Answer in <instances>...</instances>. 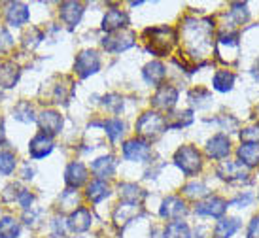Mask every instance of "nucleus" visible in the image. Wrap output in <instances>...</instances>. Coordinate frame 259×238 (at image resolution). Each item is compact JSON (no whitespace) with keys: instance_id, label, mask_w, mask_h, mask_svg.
<instances>
[{"instance_id":"f8f14e48","label":"nucleus","mask_w":259,"mask_h":238,"mask_svg":"<svg viewBox=\"0 0 259 238\" xmlns=\"http://www.w3.org/2000/svg\"><path fill=\"white\" fill-rule=\"evenodd\" d=\"M65 181L68 189L72 191V189H78L81 187L83 183L87 181V168L83 163H79V161H74L70 165L66 166L65 170Z\"/></svg>"},{"instance_id":"412c9836","label":"nucleus","mask_w":259,"mask_h":238,"mask_svg":"<svg viewBox=\"0 0 259 238\" xmlns=\"http://www.w3.org/2000/svg\"><path fill=\"white\" fill-rule=\"evenodd\" d=\"M218 176L227 181H246V170L242 168L240 163L235 161H223L220 168H218Z\"/></svg>"},{"instance_id":"4c0bfd02","label":"nucleus","mask_w":259,"mask_h":238,"mask_svg":"<svg viewBox=\"0 0 259 238\" xmlns=\"http://www.w3.org/2000/svg\"><path fill=\"white\" fill-rule=\"evenodd\" d=\"M202 101H210V93L202 87H197L193 91H189V102L191 104H197V106H202Z\"/></svg>"},{"instance_id":"4be33fe9","label":"nucleus","mask_w":259,"mask_h":238,"mask_svg":"<svg viewBox=\"0 0 259 238\" xmlns=\"http://www.w3.org/2000/svg\"><path fill=\"white\" fill-rule=\"evenodd\" d=\"M19 76H21V70L14 61H6L0 65V87L2 89L15 87V83L19 81Z\"/></svg>"},{"instance_id":"c9c22d12","label":"nucleus","mask_w":259,"mask_h":238,"mask_svg":"<svg viewBox=\"0 0 259 238\" xmlns=\"http://www.w3.org/2000/svg\"><path fill=\"white\" fill-rule=\"evenodd\" d=\"M102 104H104V108H108L110 112L117 114V112L123 108V99L119 94H106V97L102 99Z\"/></svg>"},{"instance_id":"6e6552de","label":"nucleus","mask_w":259,"mask_h":238,"mask_svg":"<svg viewBox=\"0 0 259 238\" xmlns=\"http://www.w3.org/2000/svg\"><path fill=\"white\" fill-rule=\"evenodd\" d=\"M150 146L144 140L133 138V140H127L123 144V157L127 159V161H133V163H142V161L150 157Z\"/></svg>"},{"instance_id":"ea45409f","label":"nucleus","mask_w":259,"mask_h":238,"mask_svg":"<svg viewBox=\"0 0 259 238\" xmlns=\"http://www.w3.org/2000/svg\"><path fill=\"white\" fill-rule=\"evenodd\" d=\"M231 15L235 17V21L238 25H242V23L248 21V10H246V4H233V12Z\"/></svg>"},{"instance_id":"0eeeda50","label":"nucleus","mask_w":259,"mask_h":238,"mask_svg":"<svg viewBox=\"0 0 259 238\" xmlns=\"http://www.w3.org/2000/svg\"><path fill=\"white\" fill-rule=\"evenodd\" d=\"M135 32L131 30H121V32H115V34H110L102 40V47L110 53H121V51L133 47L137 40H135Z\"/></svg>"},{"instance_id":"dca6fc26","label":"nucleus","mask_w":259,"mask_h":238,"mask_svg":"<svg viewBox=\"0 0 259 238\" xmlns=\"http://www.w3.org/2000/svg\"><path fill=\"white\" fill-rule=\"evenodd\" d=\"M59 15L68 29H74L83 15V6L79 2H63L59 6Z\"/></svg>"},{"instance_id":"cd10ccee","label":"nucleus","mask_w":259,"mask_h":238,"mask_svg":"<svg viewBox=\"0 0 259 238\" xmlns=\"http://www.w3.org/2000/svg\"><path fill=\"white\" fill-rule=\"evenodd\" d=\"M233 83H235V74L229 72V70H218L214 74V79H212V85L216 91L220 93H227L233 89Z\"/></svg>"},{"instance_id":"6ab92c4d","label":"nucleus","mask_w":259,"mask_h":238,"mask_svg":"<svg viewBox=\"0 0 259 238\" xmlns=\"http://www.w3.org/2000/svg\"><path fill=\"white\" fill-rule=\"evenodd\" d=\"M231 152V142L225 134H216L206 144V155L210 159H225Z\"/></svg>"},{"instance_id":"4468645a","label":"nucleus","mask_w":259,"mask_h":238,"mask_svg":"<svg viewBox=\"0 0 259 238\" xmlns=\"http://www.w3.org/2000/svg\"><path fill=\"white\" fill-rule=\"evenodd\" d=\"M30 19L29 8L21 2H10L6 10V23L10 27H23Z\"/></svg>"},{"instance_id":"f257e3e1","label":"nucleus","mask_w":259,"mask_h":238,"mask_svg":"<svg viewBox=\"0 0 259 238\" xmlns=\"http://www.w3.org/2000/svg\"><path fill=\"white\" fill-rule=\"evenodd\" d=\"M212 32H214L212 19H186L184 38L187 50L193 57H206V53L212 47Z\"/></svg>"},{"instance_id":"9d476101","label":"nucleus","mask_w":259,"mask_h":238,"mask_svg":"<svg viewBox=\"0 0 259 238\" xmlns=\"http://www.w3.org/2000/svg\"><path fill=\"white\" fill-rule=\"evenodd\" d=\"M178 102V89L172 85H161L157 89V93L153 94L151 99V104L159 110H172Z\"/></svg>"},{"instance_id":"7ed1b4c3","label":"nucleus","mask_w":259,"mask_h":238,"mask_svg":"<svg viewBox=\"0 0 259 238\" xmlns=\"http://www.w3.org/2000/svg\"><path fill=\"white\" fill-rule=\"evenodd\" d=\"M166 130V119L157 112H146L137 121V132L144 140H155Z\"/></svg>"},{"instance_id":"e433bc0d","label":"nucleus","mask_w":259,"mask_h":238,"mask_svg":"<svg viewBox=\"0 0 259 238\" xmlns=\"http://www.w3.org/2000/svg\"><path fill=\"white\" fill-rule=\"evenodd\" d=\"M184 193L187 197H191V199H201V197H204L208 193V189H206L204 183H189V185L184 187Z\"/></svg>"},{"instance_id":"423d86ee","label":"nucleus","mask_w":259,"mask_h":238,"mask_svg":"<svg viewBox=\"0 0 259 238\" xmlns=\"http://www.w3.org/2000/svg\"><path fill=\"white\" fill-rule=\"evenodd\" d=\"M74 70L81 79L89 78L101 70V57L93 50H83L78 53V57L74 61Z\"/></svg>"},{"instance_id":"c85d7f7f","label":"nucleus","mask_w":259,"mask_h":238,"mask_svg":"<svg viewBox=\"0 0 259 238\" xmlns=\"http://www.w3.org/2000/svg\"><path fill=\"white\" fill-rule=\"evenodd\" d=\"M21 232L19 221L12 216L0 217V238H17Z\"/></svg>"},{"instance_id":"de8ad7c7","label":"nucleus","mask_w":259,"mask_h":238,"mask_svg":"<svg viewBox=\"0 0 259 238\" xmlns=\"http://www.w3.org/2000/svg\"><path fill=\"white\" fill-rule=\"evenodd\" d=\"M252 74H253V78H255V79H257V81H259V61H257V63H255V66H253Z\"/></svg>"},{"instance_id":"aec40b11","label":"nucleus","mask_w":259,"mask_h":238,"mask_svg":"<svg viewBox=\"0 0 259 238\" xmlns=\"http://www.w3.org/2000/svg\"><path fill=\"white\" fill-rule=\"evenodd\" d=\"M138 214H140V206H138L137 202L123 201L121 204H117V208L114 210V221L117 227H123V225H127L129 221H133Z\"/></svg>"},{"instance_id":"f03ea898","label":"nucleus","mask_w":259,"mask_h":238,"mask_svg":"<svg viewBox=\"0 0 259 238\" xmlns=\"http://www.w3.org/2000/svg\"><path fill=\"white\" fill-rule=\"evenodd\" d=\"M144 40H146V50L151 55L157 57H165L170 53L172 45L176 43V32L170 27H153V29L144 30Z\"/></svg>"},{"instance_id":"49530a36","label":"nucleus","mask_w":259,"mask_h":238,"mask_svg":"<svg viewBox=\"0 0 259 238\" xmlns=\"http://www.w3.org/2000/svg\"><path fill=\"white\" fill-rule=\"evenodd\" d=\"M6 142V132H4V119L0 117V144Z\"/></svg>"},{"instance_id":"b1692460","label":"nucleus","mask_w":259,"mask_h":238,"mask_svg":"<svg viewBox=\"0 0 259 238\" xmlns=\"http://www.w3.org/2000/svg\"><path fill=\"white\" fill-rule=\"evenodd\" d=\"M238 161L246 168H253L259 163V144H244L237 150Z\"/></svg>"},{"instance_id":"09e8293b","label":"nucleus","mask_w":259,"mask_h":238,"mask_svg":"<svg viewBox=\"0 0 259 238\" xmlns=\"http://www.w3.org/2000/svg\"><path fill=\"white\" fill-rule=\"evenodd\" d=\"M0 99H2V91H0Z\"/></svg>"},{"instance_id":"7c9ffc66","label":"nucleus","mask_w":259,"mask_h":238,"mask_svg":"<svg viewBox=\"0 0 259 238\" xmlns=\"http://www.w3.org/2000/svg\"><path fill=\"white\" fill-rule=\"evenodd\" d=\"M119 195H121V199L125 202H137L138 204V201H142L146 193L135 183H121L119 185Z\"/></svg>"},{"instance_id":"ddd939ff","label":"nucleus","mask_w":259,"mask_h":238,"mask_svg":"<svg viewBox=\"0 0 259 238\" xmlns=\"http://www.w3.org/2000/svg\"><path fill=\"white\" fill-rule=\"evenodd\" d=\"M93 223V216L87 208H76L66 219V227L72 232H85Z\"/></svg>"},{"instance_id":"39448f33","label":"nucleus","mask_w":259,"mask_h":238,"mask_svg":"<svg viewBox=\"0 0 259 238\" xmlns=\"http://www.w3.org/2000/svg\"><path fill=\"white\" fill-rule=\"evenodd\" d=\"M238 34L237 32H222L216 42V57L223 65H233L238 59Z\"/></svg>"},{"instance_id":"1a4fd4ad","label":"nucleus","mask_w":259,"mask_h":238,"mask_svg":"<svg viewBox=\"0 0 259 238\" xmlns=\"http://www.w3.org/2000/svg\"><path fill=\"white\" fill-rule=\"evenodd\" d=\"M38 125H40L44 134L55 136L63 129V116L55 110H44L42 114L38 116Z\"/></svg>"},{"instance_id":"a878e982","label":"nucleus","mask_w":259,"mask_h":238,"mask_svg":"<svg viewBox=\"0 0 259 238\" xmlns=\"http://www.w3.org/2000/svg\"><path fill=\"white\" fill-rule=\"evenodd\" d=\"M108 195H110V189L104 180H93L87 185V199L91 202H95V204L104 201Z\"/></svg>"},{"instance_id":"a211bd4d","label":"nucleus","mask_w":259,"mask_h":238,"mask_svg":"<svg viewBox=\"0 0 259 238\" xmlns=\"http://www.w3.org/2000/svg\"><path fill=\"white\" fill-rule=\"evenodd\" d=\"M51 152H53V140H51V136H48V134L40 132V134H36V136L30 140L29 153L32 159L48 157Z\"/></svg>"},{"instance_id":"2f4dec72","label":"nucleus","mask_w":259,"mask_h":238,"mask_svg":"<svg viewBox=\"0 0 259 238\" xmlns=\"http://www.w3.org/2000/svg\"><path fill=\"white\" fill-rule=\"evenodd\" d=\"M14 117L21 123H32L34 119H36V117H34V110H32V106H30V102H25V101H21L14 108Z\"/></svg>"},{"instance_id":"c03bdc74","label":"nucleus","mask_w":259,"mask_h":238,"mask_svg":"<svg viewBox=\"0 0 259 238\" xmlns=\"http://www.w3.org/2000/svg\"><path fill=\"white\" fill-rule=\"evenodd\" d=\"M32 174H34V170L30 168L29 163H25V165H23V178H25V180H30V178H32Z\"/></svg>"},{"instance_id":"473e14b6","label":"nucleus","mask_w":259,"mask_h":238,"mask_svg":"<svg viewBox=\"0 0 259 238\" xmlns=\"http://www.w3.org/2000/svg\"><path fill=\"white\" fill-rule=\"evenodd\" d=\"M17 166V159L12 152H0V176H10Z\"/></svg>"},{"instance_id":"20e7f679","label":"nucleus","mask_w":259,"mask_h":238,"mask_svg":"<svg viewBox=\"0 0 259 238\" xmlns=\"http://www.w3.org/2000/svg\"><path fill=\"white\" fill-rule=\"evenodd\" d=\"M174 163L186 176H195L202 166L201 152L193 146H182L174 153Z\"/></svg>"},{"instance_id":"58836bf2","label":"nucleus","mask_w":259,"mask_h":238,"mask_svg":"<svg viewBox=\"0 0 259 238\" xmlns=\"http://www.w3.org/2000/svg\"><path fill=\"white\" fill-rule=\"evenodd\" d=\"M240 140L246 144H257L259 142V125L257 127H248L240 132Z\"/></svg>"},{"instance_id":"bb28decb","label":"nucleus","mask_w":259,"mask_h":238,"mask_svg":"<svg viewBox=\"0 0 259 238\" xmlns=\"http://www.w3.org/2000/svg\"><path fill=\"white\" fill-rule=\"evenodd\" d=\"M238 227H240V221H238L237 217L222 219V221H218L216 229H214V236L216 238H231L238 231Z\"/></svg>"},{"instance_id":"72a5a7b5","label":"nucleus","mask_w":259,"mask_h":238,"mask_svg":"<svg viewBox=\"0 0 259 238\" xmlns=\"http://www.w3.org/2000/svg\"><path fill=\"white\" fill-rule=\"evenodd\" d=\"M123 129H125V125H123L121 119H108V121H104V130H106V134L110 136L112 142H117L123 134Z\"/></svg>"},{"instance_id":"5701e85b","label":"nucleus","mask_w":259,"mask_h":238,"mask_svg":"<svg viewBox=\"0 0 259 238\" xmlns=\"http://www.w3.org/2000/svg\"><path fill=\"white\" fill-rule=\"evenodd\" d=\"M91 170H93V174L99 180L110 178L115 172V159L112 155H104V157L95 159L93 163H91Z\"/></svg>"},{"instance_id":"393cba45","label":"nucleus","mask_w":259,"mask_h":238,"mask_svg":"<svg viewBox=\"0 0 259 238\" xmlns=\"http://www.w3.org/2000/svg\"><path fill=\"white\" fill-rule=\"evenodd\" d=\"M165 65L163 63H159V61H151L148 65L144 66V70H142V76H144L146 83H150V85H159L163 79H165Z\"/></svg>"},{"instance_id":"2eb2a0df","label":"nucleus","mask_w":259,"mask_h":238,"mask_svg":"<svg viewBox=\"0 0 259 238\" xmlns=\"http://www.w3.org/2000/svg\"><path fill=\"white\" fill-rule=\"evenodd\" d=\"M127 25H129V17H127L125 12H121V10H108L106 15L102 17L101 29L104 30V32H112V34H114L115 30L125 29Z\"/></svg>"},{"instance_id":"79ce46f5","label":"nucleus","mask_w":259,"mask_h":238,"mask_svg":"<svg viewBox=\"0 0 259 238\" xmlns=\"http://www.w3.org/2000/svg\"><path fill=\"white\" fill-rule=\"evenodd\" d=\"M14 45V38L6 29H0V51H8Z\"/></svg>"},{"instance_id":"37998d69","label":"nucleus","mask_w":259,"mask_h":238,"mask_svg":"<svg viewBox=\"0 0 259 238\" xmlns=\"http://www.w3.org/2000/svg\"><path fill=\"white\" fill-rule=\"evenodd\" d=\"M248 238H259V214L253 216V219L250 221L248 227Z\"/></svg>"},{"instance_id":"a19ab883","label":"nucleus","mask_w":259,"mask_h":238,"mask_svg":"<svg viewBox=\"0 0 259 238\" xmlns=\"http://www.w3.org/2000/svg\"><path fill=\"white\" fill-rule=\"evenodd\" d=\"M17 202L21 204L23 210H30L32 208V202H34V195L30 191H27V189H21L19 195H17Z\"/></svg>"},{"instance_id":"f704fd0d","label":"nucleus","mask_w":259,"mask_h":238,"mask_svg":"<svg viewBox=\"0 0 259 238\" xmlns=\"http://www.w3.org/2000/svg\"><path fill=\"white\" fill-rule=\"evenodd\" d=\"M176 116H178V119L172 123H168L166 129H182V127H187V125L193 123V112H191V110H187L184 114H176Z\"/></svg>"},{"instance_id":"f3484780","label":"nucleus","mask_w":259,"mask_h":238,"mask_svg":"<svg viewBox=\"0 0 259 238\" xmlns=\"http://www.w3.org/2000/svg\"><path fill=\"white\" fill-rule=\"evenodd\" d=\"M159 214L165 219H180L182 216L187 214V206L186 202L178 199V197H168V199L163 201V206L159 210Z\"/></svg>"},{"instance_id":"c756f323","label":"nucleus","mask_w":259,"mask_h":238,"mask_svg":"<svg viewBox=\"0 0 259 238\" xmlns=\"http://www.w3.org/2000/svg\"><path fill=\"white\" fill-rule=\"evenodd\" d=\"M165 238H191V231L186 221H170L165 229Z\"/></svg>"},{"instance_id":"9b49d317","label":"nucleus","mask_w":259,"mask_h":238,"mask_svg":"<svg viewBox=\"0 0 259 238\" xmlns=\"http://www.w3.org/2000/svg\"><path fill=\"white\" fill-rule=\"evenodd\" d=\"M227 210V202L220 199V197H208L206 201L199 202L195 206V212L199 216H208V217H222Z\"/></svg>"},{"instance_id":"a18cd8bd","label":"nucleus","mask_w":259,"mask_h":238,"mask_svg":"<svg viewBox=\"0 0 259 238\" xmlns=\"http://www.w3.org/2000/svg\"><path fill=\"white\" fill-rule=\"evenodd\" d=\"M248 202H252V195H244V199H235L231 204H248Z\"/></svg>"}]
</instances>
